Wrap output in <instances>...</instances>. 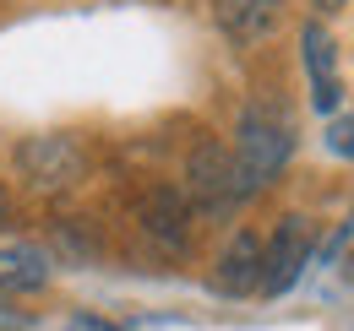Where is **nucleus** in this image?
Returning <instances> with one entry per match:
<instances>
[{"mask_svg": "<svg viewBox=\"0 0 354 331\" xmlns=\"http://www.w3.org/2000/svg\"><path fill=\"white\" fill-rule=\"evenodd\" d=\"M300 43H306V66H310V82H316V109H338V60H333V39H327V28L322 22H310L306 33H300Z\"/></svg>", "mask_w": 354, "mask_h": 331, "instance_id": "8", "label": "nucleus"}, {"mask_svg": "<svg viewBox=\"0 0 354 331\" xmlns=\"http://www.w3.org/2000/svg\"><path fill=\"white\" fill-rule=\"evenodd\" d=\"M71 331H126V326H109V321H93V315H77Z\"/></svg>", "mask_w": 354, "mask_h": 331, "instance_id": "11", "label": "nucleus"}, {"mask_svg": "<svg viewBox=\"0 0 354 331\" xmlns=\"http://www.w3.org/2000/svg\"><path fill=\"white\" fill-rule=\"evenodd\" d=\"M44 277H49V266H44L39 250H6L0 255V288H11V293L44 288Z\"/></svg>", "mask_w": 354, "mask_h": 331, "instance_id": "9", "label": "nucleus"}, {"mask_svg": "<svg viewBox=\"0 0 354 331\" xmlns=\"http://www.w3.org/2000/svg\"><path fill=\"white\" fill-rule=\"evenodd\" d=\"M17 163H22V174H28L39 190L77 185V179L88 174V158H82V147H77L71 136H33V141H22Z\"/></svg>", "mask_w": 354, "mask_h": 331, "instance_id": "3", "label": "nucleus"}, {"mask_svg": "<svg viewBox=\"0 0 354 331\" xmlns=\"http://www.w3.org/2000/svg\"><path fill=\"white\" fill-rule=\"evenodd\" d=\"M185 196L202 212H229L240 201V168H234V152L218 147V141H202L191 158H185Z\"/></svg>", "mask_w": 354, "mask_h": 331, "instance_id": "2", "label": "nucleus"}, {"mask_svg": "<svg viewBox=\"0 0 354 331\" xmlns=\"http://www.w3.org/2000/svg\"><path fill=\"white\" fill-rule=\"evenodd\" d=\"M295 136L289 125L267 109H245L240 114V136H234V168H240V196H257L262 185H272V174L289 163Z\"/></svg>", "mask_w": 354, "mask_h": 331, "instance_id": "1", "label": "nucleus"}, {"mask_svg": "<svg viewBox=\"0 0 354 331\" xmlns=\"http://www.w3.org/2000/svg\"><path fill=\"white\" fill-rule=\"evenodd\" d=\"M213 11H218V28L234 43H257L283 17V0H218Z\"/></svg>", "mask_w": 354, "mask_h": 331, "instance_id": "7", "label": "nucleus"}, {"mask_svg": "<svg viewBox=\"0 0 354 331\" xmlns=\"http://www.w3.org/2000/svg\"><path fill=\"white\" fill-rule=\"evenodd\" d=\"M6 217H11V207H6V190H0V228H6Z\"/></svg>", "mask_w": 354, "mask_h": 331, "instance_id": "12", "label": "nucleus"}, {"mask_svg": "<svg viewBox=\"0 0 354 331\" xmlns=\"http://www.w3.org/2000/svg\"><path fill=\"white\" fill-rule=\"evenodd\" d=\"M262 266H267V245L251 228H240L218 255V288L223 293H257L262 288Z\"/></svg>", "mask_w": 354, "mask_h": 331, "instance_id": "5", "label": "nucleus"}, {"mask_svg": "<svg viewBox=\"0 0 354 331\" xmlns=\"http://www.w3.org/2000/svg\"><path fill=\"white\" fill-rule=\"evenodd\" d=\"M191 207H185V196L180 190H153L147 201H142V228L158 239V245H169V250H180L185 239H191Z\"/></svg>", "mask_w": 354, "mask_h": 331, "instance_id": "6", "label": "nucleus"}, {"mask_svg": "<svg viewBox=\"0 0 354 331\" xmlns=\"http://www.w3.org/2000/svg\"><path fill=\"white\" fill-rule=\"evenodd\" d=\"M316 6H322V11H338V6H344V0H316Z\"/></svg>", "mask_w": 354, "mask_h": 331, "instance_id": "13", "label": "nucleus"}, {"mask_svg": "<svg viewBox=\"0 0 354 331\" xmlns=\"http://www.w3.org/2000/svg\"><path fill=\"white\" fill-rule=\"evenodd\" d=\"M310 245H316V234H310L306 217H283V223H278V234H272V245H267V266H262V293L267 299H278V293H289L300 283V272L310 266Z\"/></svg>", "mask_w": 354, "mask_h": 331, "instance_id": "4", "label": "nucleus"}, {"mask_svg": "<svg viewBox=\"0 0 354 331\" xmlns=\"http://www.w3.org/2000/svg\"><path fill=\"white\" fill-rule=\"evenodd\" d=\"M327 147H333V152H354V120H338V125H333Z\"/></svg>", "mask_w": 354, "mask_h": 331, "instance_id": "10", "label": "nucleus"}]
</instances>
